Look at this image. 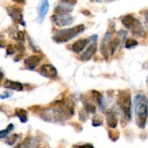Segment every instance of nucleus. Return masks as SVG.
I'll return each instance as SVG.
<instances>
[{"label":"nucleus","mask_w":148,"mask_h":148,"mask_svg":"<svg viewBox=\"0 0 148 148\" xmlns=\"http://www.w3.org/2000/svg\"><path fill=\"white\" fill-rule=\"evenodd\" d=\"M4 87L7 88V89L12 90L16 91H21L23 89V85L21 83L12 80H6L5 82L4 83Z\"/></svg>","instance_id":"4468645a"},{"label":"nucleus","mask_w":148,"mask_h":148,"mask_svg":"<svg viewBox=\"0 0 148 148\" xmlns=\"http://www.w3.org/2000/svg\"><path fill=\"white\" fill-rule=\"evenodd\" d=\"M4 46H5V43L4 41H2V40H0V48H3Z\"/></svg>","instance_id":"c85d7f7f"},{"label":"nucleus","mask_w":148,"mask_h":148,"mask_svg":"<svg viewBox=\"0 0 148 148\" xmlns=\"http://www.w3.org/2000/svg\"><path fill=\"white\" fill-rule=\"evenodd\" d=\"M116 102L124 119L126 121H130L132 119V99L130 92L128 90L119 91Z\"/></svg>","instance_id":"f03ea898"},{"label":"nucleus","mask_w":148,"mask_h":148,"mask_svg":"<svg viewBox=\"0 0 148 148\" xmlns=\"http://www.w3.org/2000/svg\"><path fill=\"white\" fill-rule=\"evenodd\" d=\"M40 62V58L36 55H32L25 60V65L29 69H33L38 66Z\"/></svg>","instance_id":"f8f14e48"},{"label":"nucleus","mask_w":148,"mask_h":148,"mask_svg":"<svg viewBox=\"0 0 148 148\" xmlns=\"http://www.w3.org/2000/svg\"><path fill=\"white\" fill-rule=\"evenodd\" d=\"M13 127H13V124H9L8 127H7L5 130L0 131V139L5 138V137H7V136L9 134V133H10V132L13 130Z\"/></svg>","instance_id":"a211bd4d"},{"label":"nucleus","mask_w":148,"mask_h":148,"mask_svg":"<svg viewBox=\"0 0 148 148\" xmlns=\"http://www.w3.org/2000/svg\"><path fill=\"white\" fill-rule=\"evenodd\" d=\"M10 96H11V93H10V92H4L0 95V98H1V99H5V98H10Z\"/></svg>","instance_id":"a878e982"},{"label":"nucleus","mask_w":148,"mask_h":148,"mask_svg":"<svg viewBox=\"0 0 148 148\" xmlns=\"http://www.w3.org/2000/svg\"><path fill=\"white\" fill-rule=\"evenodd\" d=\"M97 50H98V46H97L96 42H93L82 53L80 59L82 62H87V61L90 60L92 58V56L96 53Z\"/></svg>","instance_id":"6e6552de"},{"label":"nucleus","mask_w":148,"mask_h":148,"mask_svg":"<svg viewBox=\"0 0 148 148\" xmlns=\"http://www.w3.org/2000/svg\"><path fill=\"white\" fill-rule=\"evenodd\" d=\"M108 136L112 141H116L119 137V132L117 130H109Z\"/></svg>","instance_id":"6ab92c4d"},{"label":"nucleus","mask_w":148,"mask_h":148,"mask_svg":"<svg viewBox=\"0 0 148 148\" xmlns=\"http://www.w3.org/2000/svg\"><path fill=\"white\" fill-rule=\"evenodd\" d=\"M130 30L132 31V33L133 35L136 36H138V37H145L146 35L145 30L144 27H143L142 23L139 21L138 20L136 19L134 23H133L132 25L131 26V27L130 28Z\"/></svg>","instance_id":"9d476101"},{"label":"nucleus","mask_w":148,"mask_h":148,"mask_svg":"<svg viewBox=\"0 0 148 148\" xmlns=\"http://www.w3.org/2000/svg\"><path fill=\"white\" fill-rule=\"evenodd\" d=\"M76 4L75 0H62L59 5L55 8V12L60 14H69L73 10V7Z\"/></svg>","instance_id":"423d86ee"},{"label":"nucleus","mask_w":148,"mask_h":148,"mask_svg":"<svg viewBox=\"0 0 148 148\" xmlns=\"http://www.w3.org/2000/svg\"><path fill=\"white\" fill-rule=\"evenodd\" d=\"M38 72L42 76L49 79H55L57 77V70L53 65L49 64L42 65L39 69Z\"/></svg>","instance_id":"0eeeda50"},{"label":"nucleus","mask_w":148,"mask_h":148,"mask_svg":"<svg viewBox=\"0 0 148 148\" xmlns=\"http://www.w3.org/2000/svg\"><path fill=\"white\" fill-rule=\"evenodd\" d=\"M49 10V0H41L38 8V21L43 22L44 20L46 15L47 14Z\"/></svg>","instance_id":"1a4fd4ad"},{"label":"nucleus","mask_w":148,"mask_h":148,"mask_svg":"<svg viewBox=\"0 0 148 148\" xmlns=\"http://www.w3.org/2000/svg\"><path fill=\"white\" fill-rule=\"evenodd\" d=\"M88 115H89V113L86 110H82L81 111H79V120H81L82 121H85L88 119Z\"/></svg>","instance_id":"4be33fe9"},{"label":"nucleus","mask_w":148,"mask_h":148,"mask_svg":"<svg viewBox=\"0 0 148 148\" xmlns=\"http://www.w3.org/2000/svg\"><path fill=\"white\" fill-rule=\"evenodd\" d=\"M106 121L107 124L111 128H116L118 124V118L113 110H110L106 113Z\"/></svg>","instance_id":"ddd939ff"},{"label":"nucleus","mask_w":148,"mask_h":148,"mask_svg":"<svg viewBox=\"0 0 148 148\" xmlns=\"http://www.w3.org/2000/svg\"><path fill=\"white\" fill-rule=\"evenodd\" d=\"M103 123V118L101 115H96L92 119V124L93 127H99L101 126Z\"/></svg>","instance_id":"f3484780"},{"label":"nucleus","mask_w":148,"mask_h":148,"mask_svg":"<svg viewBox=\"0 0 148 148\" xmlns=\"http://www.w3.org/2000/svg\"><path fill=\"white\" fill-rule=\"evenodd\" d=\"M17 138H18V134H14L12 136H10L8 138V140H7V143L10 145H12L14 143H15V142L17 141Z\"/></svg>","instance_id":"5701e85b"},{"label":"nucleus","mask_w":148,"mask_h":148,"mask_svg":"<svg viewBox=\"0 0 148 148\" xmlns=\"http://www.w3.org/2000/svg\"><path fill=\"white\" fill-rule=\"evenodd\" d=\"M16 40L23 41L25 40V34L23 31H19L17 33V36H16Z\"/></svg>","instance_id":"b1692460"},{"label":"nucleus","mask_w":148,"mask_h":148,"mask_svg":"<svg viewBox=\"0 0 148 148\" xmlns=\"http://www.w3.org/2000/svg\"><path fill=\"white\" fill-rule=\"evenodd\" d=\"M85 109L88 111L89 114H95L96 111V108L93 104L90 103H85Z\"/></svg>","instance_id":"aec40b11"},{"label":"nucleus","mask_w":148,"mask_h":148,"mask_svg":"<svg viewBox=\"0 0 148 148\" xmlns=\"http://www.w3.org/2000/svg\"><path fill=\"white\" fill-rule=\"evenodd\" d=\"M13 1L18 4H24L25 3V0H13Z\"/></svg>","instance_id":"bb28decb"},{"label":"nucleus","mask_w":148,"mask_h":148,"mask_svg":"<svg viewBox=\"0 0 148 148\" xmlns=\"http://www.w3.org/2000/svg\"><path fill=\"white\" fill-rule=\"evenodd\" d=\"M15 115L18 117V119L22 123L27 122V120H28L27 111L24 109H22V108H16Z\"/></svg>","instance_id":"dca6fc26"},{"label":"nucleus","mask_w":148,"mask_h":148,"mask_svg":"<svg viewBox=\"0 0 148 148\" xmlns=\"http://www.w3.org/2000/svg\"><path fill=\"white\" fill-rule=\"evenodd\" d=\"M84 30H85V25H79L70 28L57 30L53 34V40L56 43H65L82 33Z\"/></svg>","instance_id":"7ed1b4c3"},{"label":"nucleus","mask_w":148,"mask_h":148,"mask_svg":"<svg viewBox=\"0 0 148 148\" xmlns=\"http://www.w3.org/2000/svg\"><path fill=\"white\" fill-rule=\"evenodd\" d=\"M14 51H15V49H14V46L11 44L8 45V46H7V55L13 54V53H14Z\"/></svg>","instance_id":"393cba45"},{"label":"nucleus","mask_w":148,"mask_h":148,"mask_svg":"<svg viewBox=\"0 0 148 148\" xmlns=\"http://www.w3.org/2000/svg\"><path fill=\"white\" fill-rule=\"evenodd\" d=\"M7 13L10 17L12 19L13 21L19 23L23 26H25V23L23 20V12L20 7H16V6H10L7 7Z\"/></svg>","instance_id":"39448f33"},{"label":"nucleus","mask_w":148,"mask_h":148,"mask_svg":"<svg viewBox=\"0 0 148 148\" xmlns=\"http://www.w3.org/2000/svg\"><path fill=\"white\" fill-rule=\"evenodd\" d=\"M92 1H101V0H91Z\"/></svg>","instance_id":"7c9ffc66"},{"label":"nucleus","mask_w":148,"mask_h":148,"mask_svg":"<svg viewBox=\"0 0 148 148\" xmlns=\"http://www.w3.org/2000/svg\"><path fill=\"white\" fill-rule=\"evenodd\" d=\"M134 111L137 117V124L144 129L148 116V101L145 95L139 94L134 98Z\"/></svg>","instance_id":"f257e3e1"},{"label":"nucleus","mask_w":148,"mask_h":148,"mask_svg":"<svg viewBox=\"0 0 148 148\" xmlns=\"http://www.w3.org/2000/svg\"><path fill=\"white\" fill-rule=\"evenodd\" d=\"M3 77H4V75H3L2 72H0V84H1V80H2Z\"/></svg>","instance_id":"c756f323"},{"label":"nucleus","mask_w":148,"mask_h":148,"mask_svg":"<svg viewBox=\"0 0 148 148\" xmlns=\"http://www.w3.org/2000/svg\"><path fill=\"white\" fill-rule=\"evenodd\" d=\"M92 95L93 97L94 100L96 101V103H98V106L100 107L101 109H103L104 108V99L103 95H101V92H98L96 90H92Z\"/></svg>","instance_id":"2eb2a0df"},{"label":"nucleus","mask_w":148,"mask_h":148,"mask_svg":"<svg viewBox=\"0 0 148 148\" xmlns=\"http://www.w3.org/2000/svg\"><path fill=\"white\" fill-rule=\"evenodd\" d=\"M145 20L147 22V23L148 24V11H147L145 14Z\"/></svg>","instance_id":"cd10ccee"},{"label":"nucleus","mask_w":148,"mask_h":148,"mask_svg":"<svg viewBox=\"0 0 148 148\" xmlns=\"http://www.w3.org/2000/svg\"><path fill=\"white\" fill-rule=\"evenodd\" d=\"M89 41L90 39H79V40H77V41H75V43L72 45L71 49H72V51L75 52V53H80V52L82 51L85 49V47L88 46Z\"/></svg>","instance_id":"9b49d317"},{"label":"nucleus","mask_w":148,"mask_h":148,"mask_svg":"<svg viewBox=\"0 0 148 148\" xmlns=\"http://www.w3.org/2000/svg\"><path fill=\"white\" fill-rule=\"evenodd\" d=\"M138 44V42L136 40L133 38H128L127 40H126L125 43V47L127 49H131V48L134 47L137 45Z\"/></svg>","instance_id":"412c9836"},{"label":"nucleus","mask_w":148,"mask_h":148,"mask_svg":"<svg viewBox=\"0 0 148 148\" xmlns=\"http://www.w3.org/2000/svg\"><path fill=\"white\" fill-rule=\"evenodd\" d=\"M51 21L55 25L58 27H64V26L70 25L73 23V17L69 14H60L56 13L53 14L51 17Z\"/></svg>","instance_id":"20e7f679"}]
</instances>
